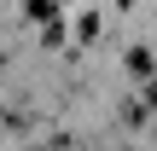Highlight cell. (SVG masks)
<instances>
[{
	"mask_svg": "<svg viewBox=\"0 0 157 151\" xmlns=\"http://www.w3.org/2000/svg\"><path fill=\"white\" fill-rule=\"evenodd\" d=\"M128 70H134V76H151V70H157L151 47H134V52H128Z\"/></svg>",
	"mask_w": 157,
	"mask_h": 151,
	"instance_id": "obj_1",
	"label": "cell"
},
{
	"mask_svg": "<svg viewBox=\"0 0 157 151\" xmlns=\"http://www.w3.org/2000/svg\"><path fill=\"white\" fill-rule=\"evenodd\" d=\"M23 12H29V17H41V23H52V17H58V0H29Z\"/></svg>",
	"mask_w": 157,
	"mask_h": 151,
	"instance_id": "obj_2",
	"label": "cell"
},
{
	"mask_svg": "<svg viewBox=\"0 0 157 151\" xmlns=\"http://www.w3.org/2000/svg\"><path fill=\"white\" fill-rule=\"evenodd\" d=\"M76 35H82V41H93V35H99V12H82V23H76Z\"/></svg>",
	"mask_w": 157,
	"mask_h": 151,
	"instance_id": "obj_3",
	"label": "cell"
},
{
	"mask_svg": "<svg viewBox=\"0 0 157 151\" xmlns=\"http://www.w3.org/2000/svg\"><path fill=\"white\" fill-rule=\"evenodd\" d=\"M58 41H64V23H58V17H52V23H47V29H41V47H58Z\"/></svg>",
	"mask_w": 157,
	"mask_h": 151,
	"instance_id": "obj_4",
	"label": "cell"
}]
</instances>
